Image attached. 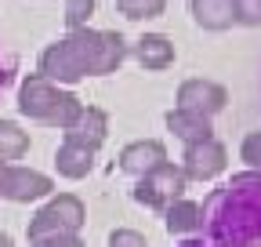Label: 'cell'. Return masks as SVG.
Returning <instances> with one entry per match:
<instances>
[{
  "label": "cell",
  "instance_id": "11",
  "mask_svg": "<svg viewBox=\"0 0 261 247\" xmlns=\"http://www.w3.org/2000/svg\"><path fill=\"white\" fill-rule=\"evenodd\" d=\"M127 51L138 58L142 69H152V73L167 69L174 62V44H171V37H163V33H145V37H138L135 44H130Z\"/></svg>",
  "mask_w": 261,
  "mask_h": 247
},
{
  "label": "cell",
  "instance_id": "22",
  "mask_svg": "<svg viewBox=\"0 0 261 247\" xmlns=\"http://www.w3.org/2000/svg\"><path fill=\"white\" fill-rule=\"evenodd\" d=\"M11 77H15V55L4 47V40H0V91L11 84Z\"/></svg>",
  "mask_w": 261,
  "mask_h": 247
},
{
  "label": "cell",
  "instance_id": "4",
  "mask_svg": "<svg viewBox=\"0 0 261 247\" xmlns=\"http://www.w3.org/2000/svg\"><path fill=\"white\" fill-rule=\"evenodd\" d=\"M84 222H87V211H84L80 196H73V193H58V196H51V200L29 218L25 236H29V243H37V240H47V236L80 233Z\"/></svg>",
  "mask_w": 261,
  "mask_h": 247
},
{
  "label": "cell",
  "instance_id": "8",
  "mask_svg": "<svg viewBox=\"0 0 261 247\" xmlns=\"http://www.w3.org/2000/svg\"><path fill=\"white\" fill-rule=\"evenodd\" d=\"M228 102V91L214 80H203V77H192L178 87V106L174 109H189V113H200V116H214L221 113Z\"/></svg>",
  "mask_w": 261,
  "mask_h": 247
},
{
  "label": "cell",
  "instance_id": "2",
  "mask_svg": "<svg viewBox=\"0 0 261 247\" xmlns=\"http://www.w3.org/2000/svg\"><path fill=\"white\" fill-rule=\"evenodd\" d=\"M127 58V40L116 29H69V37H62L44 47L40 55V77L51 84H80L84 77H106L116 73L120 62Z\"/></svg>",
  "mask_w": 261,
  "mask_h": 247
},
{
  "label": "cell",
  "instance_id": "24",
  "mask_svg": "<svg viewBox=\"0 0 261 247\" xmlns=\"http://www.w3.org/2000/svg\"><path fill=\"white\" fill-rule=\"evenodd\" d=\"M174 247H211V243L200 240V236H189V240H181V243H174Z\"/></svg>",
  "mask_w": 261,
  "mask_h": 247
},
{
  "label": "cell",
  "instance_id": "10",
  "mask_svg": "<svg viewBox=\"0 0 261 247\" xmlns=\"http://www.w3.org/2000/svg\"><path fill=\"white\" fill-rule=\"evenodd\" d=\"M106 135H109V116L98 109V106H84L80 109V116L65 128V142H76V145H87V149H102V142H106Z\"/></svg>",
  "mask_w": 261,
  "mask_h": 247
},
{
  "label": "cell",
  "instance_id": "13",
  "mask_svg": "<svg viewBox=\"0 0 261 247\" xmlns=\"http://www.w3.org/2000/svg\"><path fill=\"white\" fill-rule=\"evenodd\" d=\"M163 120H167V131H171L174 138H181L185 145H192V142H203V138H214L211 116L189 113V109H171Z\"/></svg>",
  "mask_w": 261,
  "mask_h": 247
},
{
  "label": "cell",
  "instance_id": "23",
  "mask_svg": "<svg viewBox=\"0 0 261 247\" xmlns=\"http://www.w3.org/2000/svg\"><path fill=\"white\" fill-rule=\"evenodd\" d=\"M33 247H84V240L76 233H65V236H47V240H37Z\"/></svg>",
  "mask_w": 261,
  "mask_h": 247
},
{
  "label": "cell",
  "instance_id": "21",
  "mask_svg": "<svg viewBox=\"0 0 261 247\" xmlns=\"http://www.w3.org/2000/svg\"><path fill=\"white\" fill-rule=\"evenodd\" d=\"M109 247H149V243H145V236L135 233V229H113V233H109Z\"/></svg>",
  "mask_w": 261,
  "mask_h": 247
},
{
  "label": "cell",
  "instance_id": "12",
  "mask_svg": "<svg viewBox=\"0 0 261 247\" xmlns=\"http://www.w3.org/2000/svg\"><path fill=\"white\" fill-rule=\"evenodd\" d=\"M94 157H98L94 149L62 138V145H58V153H55V167H58L62 178H73V182H76V178H87V175L94 171Z\"/></svg>",
  "mask_w": 261,
  "mask_h": 247
},
{
  "label": "cell",
  "instance_id": "9",
  "mask_svg": "<svg viewBox=\"0 0 261 247\" xmlns=\"http://www.w3.org/2000/svg\"><path fill=\"white\" fill-rule=\"evenodd\" d=\"M160 164H167V149H163V142H156V138L130 142L120 153V171L130 175V178H142V175L156 171Z\"/></svg>",
  "mask_w": 261,
  "mask_h": 247
},
{
  "label": "cell",
  "instance_id": "15",
  "mask_svg": "<svg viewBox=\"0 0 261 247\" xmlns=\"http://www.w3.org/2000/svg\"><path fill=\"white\" fill-rule=\"evenodd\" d=\"M163 226H167L171 236H192L200 233V204L192 200H174L171 207H163Z\"/></svg>",
  "mask_w": 261,
  "mask_h": 247
},
{
  "label": "cell",
  "instance_id": "18",
  "mask_svg": "<svg viewBox=\"0 0 261 247\" xmlns=\"http://www.w3.org/2000/svg\"><path fill=\"white\" fill-rule=\"evenodd\" d=\"M94 15V0H65V26L69 29H84Z\"/></svg>",
  "mask_w": 261,
  "mask_h": 247
},
{
  "label": "cell",
  "instance_id": "5",
  "mask_svg": "<svg viewBox=\"0 0 261 247\" xmlns=\"http://www.w3.org/2000/svg\"><path fill=\"white\" fill-rule=\"evenodd\" d=\"M185 185H189V178L181 175V167H174V164H160L156 171L135 178V189H130V196H135L142 207L163 211V207H171L174 200L185 196Z\"/></svg>",
  "mask_w": 261,
  "mask_h": 247
},
{
  "label": "cell",
  "instance_id": "26",
  "mask_svg": "<svg viewBox=\"0 0 261 247\" xmlns=\"http://www.w3.org/2000/svg\"><path fill=\"white\" fill-rule=\"evenodd\" d=\"M0 167H4V160H0Z\"/></svg>",
  "mask_w": 261,
  "mask_h": 247
},
{
  "label": "cell",
  "instance_id": "1",
  "mask_svg": "<svg viewBox=\"0 0 261 247\" xmlns=\"http://www.w3.org/2000/svg\"><path fill=\"white\" fill-rule=\"evenodd\" d=\"M200 233L211 247H261V171H240L203 200Z\"/></svg>",
  "mask_w": 261,
  "mask_h": 247
},
{
  "label": "cell",
  "instance_id": "25",
  "mask_svg": "<svg viewBox=\"0 0 261 247\" xmlns=\"http://www.w3.org/2000/svg\"><path fill=\"white\" fill-rule=\"evenodd\" d=\"M0 247H15V240H11L8 233H0Z\"/></svg>",
  "mask_w": 261,
  "mask_h": 247
},
{
  "label": "cell",
  "instance_id": "6",
  "mask_svg": "<svg viewBox=\"0 0 261 247\" xmlns=\"http://www.w3.org/2000/svg\"><path fill=\"white\" fill-rule=\"evenodd\" d=\"M55 193V182L44 171L33 167H18V164H4L0 167V196L11 204H29V200H44Z\"/></svg>",
  "mask_w": 261,
  "mask_h": 247
},
{
  "label": "cell",
  "instance_id": "17",
  "mask_svg": "<svg viewBox=\"0 0 261 247\" xmlns=\"http://www.w3.org/2000/svg\"><path fill=\"white\" fill-rule=\"evenodd\" d=\"M116 8H120V15H127L130 22H142V18L163 15L167 0H116Z\"/></svg>",
  "mask_w": 261,
  "mask_h": 247
},
{
  "label": "cell",
  "instance_id": "3",
  "mask_svg": "<svg viewBox=\"0 0 261 247\" xmlns=\"http://www.w3.org/2000/svg\"><path fill=\"white\" fill-rule=\"evenodd\" d=\"M84 102L73 95V91H65L58 84H51L47 77L40 73H29L18 87V113L37 120V124H47V128H69V124L80 116Z\"/></svg>",
  "mask_w": 261,
  "mask_h": 247
},
{
  "label": "cell",
  "instance_id": "14",
  "mask_svg": "<svg viewBox=\"0 0 261 247\" xmlns=\"http://www.w3.org/2000/svg\"><path fill=\"white\" fill-rule=\"evenodd\" d=\"M189 11H192V22L200 29H211V33H221L236 22L232 0H189Z\"/></svg>",
  "mask_w": 261,
  "mask_h": 247
},
{
  "label": "cell",
  "instance_id": "7",
  "mask_svg": "<svg viewBox=\"0 0 261 247\" xmlns=\"http://www.w3.org/2000/svg\"><path fill=\"white\" fill-rule=\"evenodd\" d=\"M228 167V153L218 138H203V142H192L181 153V175L189 182H211Z\"/></svg>",
  "mask_w": 261,
  "mask_h": 247
},
{
  "label": "cell",
  "instance_id": "16",
  "mask_svg": "<svg viewBox=\"0 0 261 247\" xmlns=\"http://www.w3.org/2000/svg\"><path fill=\"white\" fill-rule=\"evenodd\" d=\"M29 149V131H22L15 120H0V160H22Z\"/></svg>",
  "mask_w": 261,
  "mask_h": 247
},
{
  "label": "cell",
  "instance_id": "20",
  "mask_svg": "<svg viewBox=\"0 0 261 247\" xmlns=\"http://www.w3.org/2000/svg\"><path fill=\"white\" fill-rule=\"evenodd\" d=\"M240 157L247 160L250 171H261V131H250V135L240 142Z\"/></svg>",
  "mask_w": 261,
  "mask_h": 247
},
{
  "label": "cell",
  "instance_id": "19",
  "mask_svg": "<svg viewBox=\"0 0 261 247\" xmlns=\"http://www.w3.org/2000/svg\"><path fill=\"white\" fill-rule=\"evenodd\" d=\"M232 15L240 26H261V0H232Z\"/></svg>",
  "mask_w": 261,
  "mask_h": 247
}]
</instances>
